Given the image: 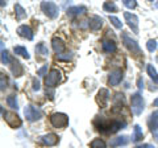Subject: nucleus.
<instances>
[{"label":"nucleus","mask_w":158,"mask_h":148,"mask_svg":"<svg viewBox=\"0 0 158 148\" xmlns=\"http://www.w3.org/2000/svg\"><path fill=\"white\" fill-rule=\"evenodd\" d=\"M131 108L135 115L142 114V111H144V108H145V102H144V98H142L141 93H135V94L131 97Z\"/></svg>","instance_id":"1"},{"label":"nucleus","mask_w":158,"mask_h":148,"mask_svg":"<svg viewBox=\"0 0 158 148\" xmlns=\"http://www.w3.org/2000/svg\"><path fill=\"white\" fill-rule=\"evenodd\" d=\"M59 82H62V72L59 70V69H52V70L46 74V78H45L46 87H54V86H57Z\"/></svg>","instance_id":"2"},{"label":"nucleus","mask_w":158,"mask_h":148,"mask_svg":"<svg viewBox=\"0 0 158 148\" xmlns=\"http://www.w3.org/2000/svg\"><path fill=\"white\" fill-rule=\"evenodd\" d=\"M121 38H123V42H124L125 48L129 52H132V54H135V56H141V54H142L141 53V48L137 44V41L132 40V38L128 36V33H123L121 34Z\"/></svg>","instance_id":"3"},{"label":"nucleus","mask_w":158,"mask_h":148,"mask_svg":"<svg viewBox=\"0 0 158 148\" xmlns=\"http://www.w3.org/2000/svg\"><path fill=\"white\" fill-rule=\"evenodd\" d=\"M24 115H25L27 120L36 122V120H40L42 118V111L40 110L38 107H36V106L28 105L25 108H24Z\"/></svg>","instance_id":"4"},{"label":"nucleus","mask_w":158,"mask_h":148,"mask_svg":"<svg viewBox=\"0 0 158 148\" xmlns=\"http://www.w3.org/2000/svg\"><path fill=\"white\" fill-rule=\"evenodd\" d=\"M50 123L56 128H63L69 124V118L63 112H56V114H53L50 116Z\"/></svg>","instance_id":"5"},{"label":"nucleus","mask_w":158,"mask_h":148,"mask_svg":"<svg viewBox=\"0 0 158 148\" xmlns=\"http://www.w3.org/2000/svg\"><path fill=\"white\" fill-rule=\"evenodd\" d=\"M41 9H42V12L50 19H56L58 16V13H59V9L57 7V4L53 3V2H42L41 3Z\"/></svg>","instance_id":"6"},{"label":"nucleus","mask_w":158,"mask_h":148,"mask_svg":"<svg viewBox=\"0 0 158 148\" xmlns=\"http://www.w3.org/2000/svg\"><path fill=\"white\" fill-rule=\"evenodd\" d=\"M2 112H3V118L4 120H6L7 123L11 127L16 128V127H20L21 126V119H20V116L16 115L15 112H9V111H4L2 108Z\"/></svg>","instance_id":"7"},{"label":"nucleus","mask_w":158,"mask_h":148,"mask_svg":"<svg viewBox=\"0 0 158 148\" xmlns=\"http://www.w3.org/2000/svg\"><path fill=\"white\" fill-rule=\"evenodd\" d=\"M124 17H125V21L128 23V25L132 28V31L137 33L138 32V17L135 13H131V12H124Z\"/></svg>","instance_id":"8"},{"label":"nucleus","mask_w":158,"mask_h":148,"mask_svg":"<svg viewBox=\"0 0 158 148\" xmlns=\"http://www.w3.org/2000/svg\"><path fill=\"white\" fill-rule=\"evenodd\" d=\"M108 101H110V91L107 89H100L96 95V102L100 107H106Z\"/></svg>","instance_id":"9"},{"label":"nucleus","mask_w":158,"mask_h":148,"mask_svg":"<svg viewBox=\"0 0 158 148\" xmlns=\"http://www.w3.org/2000/svg\"><path fill=\"white\" fill-rule=\"evenodd\" d=\"M121 80H123V72L120 69L112 70L110 73V76H108V83H110L111 86H117L118 83L121 82Z\"/></svg>","instance_id":"10"},{"label":"nucleus","mask_w":158,"mask_h":148,"mask_svg":"<svg viewBox=\"0 0 158 148\" xmlns=\"http://www.w3.org/2000/svg\"><path fill=\"white\" fill-rule=\"evenodd\" d=\"M52 46H53V49H54V52L57 53V56H59V54H62L63 52H65L66 44H65V41H63L62 38L54 37L53 40H52Z\"/></svg>","instance_id":"11"},{"label":"nucleus","mask_w":158,"mask_h":148,"mask_svg":"<svg viewBox=\"0 0 158 148\" xmlns=\"http://www.w3.org/2000/svg\"><path fill=\"white\" fill-rule=\"evenodd\" d=\"M41 141H42V144H45L48 147H53L58 143V136L56 134H46L41 137Z\"/></svg>","instance_id":"12"},{"label":"nucleus","mask_w":158,"mask_h":148,"mask_svg":"<svg viewBox=\"0 0 158 148\" xmlns=\"http://www.w3.org/2000/svg\"><path fill=\"white\" fill-rule=\"evenodd\" d=\"M17 33L21 37L27 38V40H33V32H32L31 27H28V25H20L17 28Z\"/></svg>","instance_id":"13"},{"label":"nucleus","mask_w":158,"mask_h":148,"mask_svg":"<svg viewBox=\"0 0 158 148\" xmlns=\"http://www.w3.org/2000/svg\"><path fill=\"white\" fill-rule=\"evenodd\" d=\"M88 25H90L92 31H98V29H100L103 27V19L94 15V16L90 17V20H88Z\"/></svg>","instance_id":"14"},{"label":"nucleus","mask_w":158,"mask_h":148,"mask_svg":"<svg viewBox=\"0 0 158 148\" xmlns=\"http://www.w3.org/2000/svg\"><path fill=\"white\" fill-rule=\"evenodd\" d=\"M148 126H149L150 131L153 134H157L158 132V111L150 115L149 120H148Z\"/></svg>","instance_id":"15"},{"label":"nucleus","mask_w":158,"mask_h":148,"mask_svg":"<svg viewBox=\"0 0 158 148\" xmlns=\"http://www.w3.org/2000/svg\"><path fill=\"white\" fill-rule=\"evenodd\" d=\"M128 143H129V137L125 136V135H123V136H117L115 137V139H112L111 140V147H121V146H127Z\"/></svg>","instance_id":"16"},{"label":"nucleus","mask_w":158,"mask_h":148,"mask_svg":"<svg viewBox=\"0 0 158 148\" xmlns=\"http://www.w3.org/2000/svg\"><path fill=\"white\" fill-rule=\"evenodd\" d=\"M87 12V8L83 7V6H75V7H70L67 9V16L69 17H74V16H78V15H82Z\"/></svg>","instance_id":"17"},{"label":"nucleus","mask_w":158,"mask_h":148,"mask_svg":"<svg viewBox=\"0 0 158 148\" xmlns=\"http://www.w3.org/2000/svg\"><path fill=\"white\" fill-rule=\"evenodd\" d=\"M102 48H103V50L107 53H113V52H116V49H117L115 41H112V40H103Z\"/></svg>","instance_id":"18"},{"label":"nucleus","mask_w":158,"mask_h":148,"mask_svg":"<svg viewBox=\"0 0 158 148\" xmlns=\"http://www.w3.org/2000/svg\"><path fill=\"white\" fill-rule=\"evenodd\" d=\"M11 70H12L15 77H20L23 74V66H21V63H20L19 61H16V60H13L12 61V65H11Z\"/></svg>","instance_id":"19"},{"label":"nucleus","mask_w":158,"mask_h":148,"mask_svg":"<svg viewBox=\"0 0 158 148\" xmlns=\"http://www.w3.org/2000/svg\"><path fill=\"white\" fill-rule=\"evenodd\" d=\"M146 72H148V74L150 76V78L153 80V82L158 83V73H157V70L154 69V66H153V65H148V66H146Z\"/></svg>","instance_id":"20"},{"label":"nucleus","mask_w":158,"mask_h":148,"mask_svg":"<svg viewBox=\"0 0 158 148\" xmlns=\"http://www.w3.org/2000/svg\"><path fill=\"white\" fill-rule=\"evenodd\" d=\"M142 137H144V134H142V128L138 126V124H136L135 126V134H133V139L132 140L137 143V141H140Z\"/></svg>","instance_id":"21"},{"label":"nucleus","mask_w":158,"mask_h":148,"mask_svg":"<svg viewBox=\"0 0 158 148\" xmlns=\"http://www.w3.org/2000/svg\"><path fill=\"white\" fill-rule=\"evenodd\" d=\"M7 103H8V106L13 108V110H17L19 108V105H17V98L15 94H11V95H8L7 97Z\"/></svg>","instance_id":"22"},{"label":"nucleus","mask_w":158,"mask_h":148,"mask_svg":"<svg viewBox=\"0 0 158 148\" xmlns=\"http://www.w3.org/2000/svg\"><path fill=\"white\" fill-rule=\"evenodd\" d=\"M15 12H16V17H17V20H23V19L27 16L25 9H24L21 6H20V4H16V6H15Z\"/></svg>","instance_id":"23"},{"label":"nucleus","mask_w":158,"mask_h":148,"mask_svg":"<svg viewBox=\"0 0 158 148\" xmlns=\"http://www.w3.org/2000/svg\"><path fill=\"white\" fill-rule=\"evenodd\" d=\"M13 52H15V54H17V56H21V57H24V58H29V53H28V50L24 46H15L13 48Z\"/></svg>","instance_id":"24"},{"label":"nucleus","mask_w":158,"mask_h":148,"mask_svg":"<svg viewBox=\"0 0 158 148\" xmlns=\"http://www.w3.org/2000/svg\"><path fill=\"white\" fill-rule=\"evenodd\" d=\"M124 126H125V123H121V122H117V120H112L111 122V127H110V132H111V134H115V132H117L121 127H124Z\"/></svg>","instance_id":"25"},{"label":"nucleus","mask_w":158,"mask_h":148,"mask_svg":"<svg viewBox=\"0 0 158 148\" xmlns=\"http://www.w3.org/2000/svg\"><path fill=\"white\" fill-rule=\"evenodd\" d=\"M90 148H107V144L103 139H94L90 144Z\"/></svg>","instance_id":"26"},{"label":"nucleus","mask_w":158,"mask_h":148,"mask_svg":"<svg viewBox=\"0 0 158 148\" xmlns=\"http://www.w3.org/2000/svg\"><path fill=\"white\" fill-rule=\"evenodd\" d=\"M103 9H104L106 12H116L117 7L113 2H106L104 4H103Z\"/></svg>","instance_id":"27"},{"label":"nucleus","mask_w":158,"mask_h":148,"mask_svg":"<svg viewBox=\"0 0 158 148\" xmlns=\"http://www.w3.org/2000/svg\"><path fill=\"white\" fill-rule=\"evenodd\" d=\"M36 52H37V54H41V56H48L49 49L45 46V44L40 42V44H37V46H36Z\"/></svg>","instance_id":"28"},{"label":"nucleus","mask_w":158,"mask_h":148,"mask_svg":"<svg viewBox=\"0 0 158 148\" xmlns=\"http://www.w3.org/2000/svg\"><path fill=\"white\" fill-rule=\"evenodd\" d=\"M146 48H148V50H149L150 53L156 52L157 48H158V42L156 40H149V41L146 42Z\"/></svg>","instance_id":"29"},{"label":"nucleus","mask_w":158,"mask_h":148,"mask_svg":"<svg viewBox=\"0 0 158 148\" xmlns=\"http://www.w3.org/2000/svg\"><path fill=\"white\" fill-rule=\"evenodd\" d=\"M12 60L9 58V54L7 50H4V49H2V63L3 65H8V63H11Z\"/></svg>","instance_id":"30"},{"label":"nucleus","mask_w":158,"mask_h":148,"mask_svg":"<svg viewBox=\"0 0 158 148\" xmlns=\"http://www.w3.org/2000/svg\"><path fill=\"white\" fill-rule=\"evenodd\" d=\"M110 21L112 23V25L115 27V28H117V29H121L123 28V23L118 20L116 16H110Z\"/></svg>","instance_id":"31"},{"label":"nucleus","mask_w":158,"mask_h":148,"mask_svg":"<svg viewBox=\"0 0 158 148\" xmlns=\"http://www.w3.org/2000/svg\"><path fill=\"white\" fill-rule=\"evenodd\" d=\"M124 6H125L127 8L133 9V8L137 7V2H136V0H124Z\"/></svg>","instance_id":"32"},{"label":"nucleus","mask_w":158,"mask_h":148,"mask_svg":"<svg viewBox=\"0 0 158 148\" xmlns=\"http://www.w3.org/2000/svg\"><path fill=\"white\" fill-rule=\"evenodd\" d=\"M6 87H7V77L2 73V76H0V90L3 91Z\"/></svg>","instance_id":"33"},{"label":"nucleus","mask_w":158,"mask_h":148,"mask_svg":"<svg viewBox=\"0 0 158 148\" xmlns=\"http://www.w3.org/2000/svg\"><path fill=\"white\" fill-rule=\"evenodd\" d=\"M124 101H125V98H124V95H123V94H120V93H117V94L115 95V98H113V103H115V105H117V102H120L123 105Z\"/></svg>","instance_id":"34"},{"label":"nucleus","mask_w":158,"mask_h":148,"mask_svg":"<svg viewBox=\"0 0 158 148\" xmlns=\"http://www.w3.org/2000/svg\"><path fill=\"white\" fill-rule=\"evenodd\" d=\"M48 72V65H44L41 69H38V72H37V76L40 77H42V76H45V73Z\"/></svg>","instance_id":"35"},{"label":"nucleus","mask_w":158,"mask_h":148,"mask_svg":"<svg viewBox=\"0 0 158 148\" xmlns=\"http://www.w3.org/2000/svg\"><path fill=\"white\" fill-rule=\"evenodd\" d=\"M33 90H40V81L36 78L33 80Z\"/></svg>","instance_id":"36"},{"label":"nucleus","mask_w":158,"mask_h":148,"mask_svg":"<svg viewBox=\"0 0 158 148\" xmlns=\"http://www.w3.org/2000/svg\"><path fill=\"white\" fill-rule=\"evenodd\" d=\"M135 148H154L153 144H141V146H136Z\"/></svg>","instance_id":"37"},{"label":"nucleus","mask_w":158,"mask_h":148,"mask_svg":"<svg viewBox=\"0 0 158 148\" xmlns=\"http://www.w3.org/2000/svg\"><path fill=\"white\" fill-rule=\"evenodd\" d=\"M138 89H140V90H142V89H144V81H142V78H138Z\"/></svg>","instance_id":"38"},{"label":"nucleus","mask_w":158,"mask_h":148,"mask_svg":"<svg viewBox=\"0 0 158 148\" xmlns=\"http://www.w3.org/2000/svg\"><path fill=\"white\" fill-rule=\"evenodd\" d=\"M153 106L158 107V98H156V99H154V102H153Z\"/></svg>","instance_id":"39"},{"label":"nucleus","mask_w":158,"mask_h":148,"mask_svg":"<svg viewBox=\"0 0 158 148\" xmlns=\"http://www.w3.org/2000/svg\"><path fill=\"white\" fill-rule=\"evenodd\" d=\"M154 137H156L157 141H158V132H157V134H154Z\"/></svg>","instance_id":"40"}]
</instances>
